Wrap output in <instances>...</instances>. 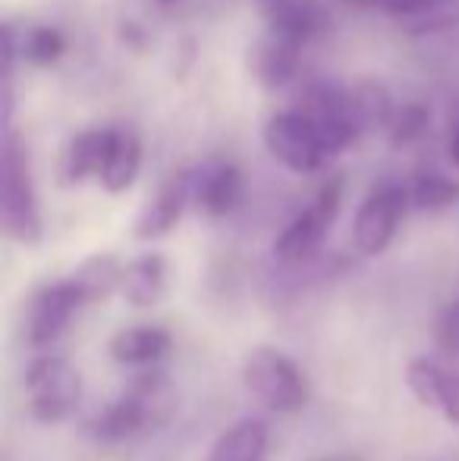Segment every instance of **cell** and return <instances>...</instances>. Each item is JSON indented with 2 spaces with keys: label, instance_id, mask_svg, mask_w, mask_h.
Masks as SVG:
<instances>
[{
  "label": "cell",
  "instance_id": "8",
  "mask_svg": "<svg viewBox=\"0 0 459 461\" xmlns=\"http://www.w3.org/2000/svg\"><path fill=\"white\" fill-rule=\"evenodd\" d=\"M86 304L88 298L76 276L41 285L29 298V308H25V339H29V346L44 348L50 342H57Z\"/></svg>",
  "mask_w": 459,
  "mask_h": 461
},
{
  "label": "cell",
  "instance_id": "20",
  "mask_svg": "<svg viewBox=\"0 0 459 461\" xmlns=\"http://www.w3.org/2000/svg\"><path fill=\"white\" fill-rule=\"evenodd\" d=\"M23 54H25V60L38 63V67L54 63L57 57L63 54V38L57 35L54 29H32L29 38L23 41Z\"/></svg>",
  "mask_w": 459,
  "mask_h": 461
},
{
  "label": "cell",
  "instance_id": "24",
  "mask_svg": "<svg viewBox=\"0 0 459 461\" xmlns=\"http://www.w3.org/2000/svg\"><path fill=\"white\" fill-rule=\"evenodd\" d=\"M444 358L454 361V365H459V346H456V348H450V352H444Z\"/></svg>",
  "mask_w": 459,
  "mask_h": 461
},
{
  "label": "cell",
  "instance_id": "7",
  "mask_svg": "<svg viewBox=\"0 0 459 461\" xmlns=\"http://www.w3.org/2000/svg\"><path fill=\"white\" fill-rule=\"evenodd\" d=\"M409 188L397 183H381L365 194L353 220V245L359 255L378 258L390 249L397 230L409 207Z\"/></svg>",
  "mask_w": 459,
  "mask_h": 461
},
{
  "label": "cell",
  "instance_id": "12",
  "mask_svg": "<svg viewBox=\"0 0 459 461\" xmlns=\"http://www.w3.org/2000/svg\"><path fill=\"white\" fill-rule=\"evenodd\" d=\"M167 285V261L158 251L133 258L129 264H123L120 276V295L126 298L133 308H151L161 302Z\"/></svg>",
  "mask_w": 459,
  "mask_h": 461
},
{
  "label": "cell",
  "instance_id": "5",
  "mask_svg": "<svg viewBox=\"0 0 459 461\" xmlns=\"http://www.w3.org/2000/svg\"><path fill=\"white\" fill-rule=\"evenodd\" d=\"M340 204H344V183L340 179H331L318 188L308 207H302L287 226L277 236L274 242V258L283 264V267H299L306 264L315 251L321 249L325 236L331 232L334 220L340 213Z\"/></svg>",
  "mask_w": 459,
  "mask_h": 461
},
{
  "label": "cell",
  "instance_id": "4",
  "mask_svg": "<svg viewBox=\"0 0 459 461\" xmlns=\"http://www.w3.org/2000/svg\"><path fill=\"white\" fill-rule=\"evenodd\" d=\"M82 376L63 355H41L25 370V408L38 424H60L79 408Z\"/></svg>",
  "mask_w": 459,
  "mask_h": 461
},
{
  "label": "cell",
  "instance_id": "1",
  "mask_svg": "<svg viewBox=\"0 0 459 461\" xmlns=\"http://www.w3.org/2000/svg\"><path fill=\"white\" fill-rule=\"evenodd\" d=\"M177 395L167 376L161 370L148 367L129 389H123L120 399H114L107 408H101L92 420H88V433L95 443H129V439L142 437V433L154 430L170 418Z\"/></svg>",
  "mask_w": 459,
  "mask_h": 461
},
{
  "label": "cell",
  "instance_id": "2",
  "mask_svg": "<svg viewBox=\"0 0 459 461\" xmlns=\"http://www.w3.org/2000/svg\"><path fill=\"white\" fill-rule=\"evenodd\" d=\"M243 386L271 414H296L312 399V383L306 370L280 348L262 346L249 352L243 365Z\"/></svg>",
  "mask_w": 459,
  "mask_h": 461
},
{
  "label": "cell",
  "instance_id": "11",
  "mask_svg": "<svg viewBox=\"0 0 459 461\" xmlns=\"http://www.w3.org/2000/svg\"><path fill=\"white\" fill-rule=\"evenodd\" d=\"M170 352V333L151 323L120 330L111 339V358L126 367H158Z\"/></svg>",
  "mask_w": 459,
  "mask_h": 461
},
{
  "label": "cell",
  "instance_id": "16",
  "mask_svg": "<svg viewBox=\"0 0 459 461\" xmlns=\"http://www.w3.org/2000/svg\"><path fill=\"white\" fill-rule=\"evenodd\" d=\"M107 145H111V129H88V132L76 135L67 148V158H63V179L82 183L88 176H101Z\"/></svg>",
  "mask_w": 459,
  "mask_h": 461
},
{
  "label": "cell",
  "instance_id": "10",
  "mask_svg": "<svg viewBox=\"0 0 459 461\" xmlns=\"http://www.w3.org/2000/svg\"><path fill=\"white\" fill-rule=\"evenodd\" d=\"M189 198H192V179L186 176V173L170 176L164 185L158 188V194L145 204V211L139 213V220H135V236L139 239L167 236V232L179 223V217H183Z\"/></svg>",
  "mask_w": 459,
  "mask_h": 461
},
{
  "label": "cell",
  "instance_id": "6",
  "mask_svg": "<svg viewBox=\"0 0 459 461\" xmlns=\"http://www.w3.org/2000/svg\"><path fill=\"white\" fill-rule=\"evenodd\" d=\"M4 230L23 245H38L44 236L29 158L13 139L4 145Z\"/></svg>",
  "mask_w": 459,
  "mask_h": 461
},
{
  "label": "cell",
  "instance_id": "22",
  "mask_svg": "<svg viewBox=\"0 0 459 461\" xmlns=\"http://www.w3.org/2000/svg\"><path fill=\"white\" fill-rule=\"evenodd\" d=\"M435 339L441 346V352H450V348L459 346V298L441 311V317L435 323Z\"/></svg>",
  "mask_w": 459,
  "mask_h": 461
},
{
  "label": "cell",
  "instance_id": "15",
  "mask_svg": "<svg viewBox=\"0 0 459 461\" xmlns=\"http://www.w3.org/2000/svg\"><path fill=\"white\" fill-rule=\"evenodd\" d=\"M268 424L255 418H245L239 424L227 427L221 437L215 439L208 458L205 461H264L268 458Z\"/></svg>",
  "mask_w": 459,
  "mask_h": 461
},
{
  "label": "cell",
  "instance_id": "9",
  "mask_svg": "<svg viewBox=\"0 0 459 461\" xmlns=\"http://www.w3.org/2000/svg\"><path fill=\"white\" fill-rule=\"evenodd\" d=\"M406 383L425 408L450 424H459V365L447 358H412L406 367Z\"/></svg>",
  "mask_w": 459,
  "mask_h": 461
},
{
  "label": "cell",
  "instance_id": "3",
  "mask_svg": "<svg viewBox=\"0 0 459 461\" xmlns=\"http://www.w3.org/2000/svg\"><path fill=\"white\" fill-rule=\"evenodd\" d=\"M264 148L277 164H283L289 173H318L327 160L337 154L331 135H327L325 122L308 110H287V113H274L264 122Z\"/></svg>",
  "mask_w": 459,
  "mask_h": 461
},
{
  "label": "cell",
  "instance_id": "13",
  "mask_svg": "<svg viewBox=\"0 0 459 461\" xmlns=\"http://www.w3.org/2000/svg\"><path fill=\"white\" fill-rule=\"evenodd\" d=\"M239 194H243V176L233 164H211L208 170H202V176L192 179V198L208 217H227L239 204Z\"/></svg>",
  "mask_w": 459,
  "mask_h": 461
},
{
  "label": "cell",
  "instance_id": "17",
  "mask_svg": "<svg viewBox=\"0 0 459 461\" xmlns=\"http://www.w3.org/2000/svg\"><path fill=\"white\" fill-rule=\"evenodd\" d=\"M262 6L268 13L271 32L293 41H306L312 32L321 29V10L315 0H262Z\"/></svg>",
  "mask_w": 459,
  "mask_h": 461
},
{
  "label": "cell",
  "instance_id": "25",
  "mask_svg": "<svg viewBox=\"0 0 459 461\" xmlns=\"http://www.w3.org/2000/svg\"><path fill=\"white\" fill-rule=\"evenodd\" d=\"M321 461H355V458H321Z\"/></svg>",
  "mask_w": 459,
  "mask_h": 461
},
{
  "label": "cell",
  "instance_id": "18",
  "mask_svg": "<svg viewBox=\"0 0 459 461\" xmlns=\"http://www.w3.org/2000/svg\"><path fill=\"white\" fill-rule=\"evenodd\" d=\"M79 279L82 292H86L88 304L92 302H105L111 292H120V276H123V264L114 255H95L82 264L73 274Z\"/></svg>",
  "mask_w": 459,
  "mask_h": 461
},
{
  "label": "cell",
  "instance_id": "23",
  "mask_svg": "<svg viewBox=\"0 0 459 461\" xmlns=\"http://www.w3.org/2000/svg\"><path fill=\"white\" fill-rule=\"evenodd\" d=\"M450 158H454V164L459 167V126H456L454 139H450Z\"/></svg>",
  "mask_w": 459,
  "mask_h": 461
},
{
  "label": "cell",
  "instance_id": "14",
  "mask_svg": "<svg viewBox=\"0 0 459 461\" xmlns=\"http://www.w3.org/2000/svg\"><path fill=\"white\" fill-rule=\"evenodd\" d=\"M142 167V141L135 135V129L129 126H116L111 129V145H107V158L101 167V185L107 192H126L135 183Z\"/></svg>",
  "mask_w": 459,
  "mask_h": 461
},
{
  "label": "cell",
  "instance_id": "21",
  "mask_svg": "<svg viewBox=\"0 0 459 461\" xmlns=\"http://www.w3.org/2000/svg\"><path fill=\"white\" fill-rule=\"evenodd\" d=\"M365 4L393 13V16H425V13H435L441 6L456 4V0H365Z\"/></svg>",
  "mask_w": 459,
  "mask_h": 461
},
{
  "label": "cell",
  "instance_id": "19",
  "mask_svg": "<svg viewBox=\"0 0 459 461\" xmlns=\"http://www.w3.org/2000/svg\"><path fill=\"white\" fill-rule=\"evenodd\" d=\"M409 198L422 211H444L459 201V183L444 173H422L409 188Z\"/></svg>",
  "mask_w": 459,
  "mask_h": 461
}]
</instances>
